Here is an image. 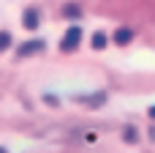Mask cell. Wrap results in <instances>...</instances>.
Masks as SVG:
<instances>
[{
	"label": "cell",
	"mask_w": 155,
	"mask_h": 153,
	"mask_svg": "<svg viewBox=\"0 0 155 153\" xmlns=\"http://www.w3.org/2000/svg\"><path fill=\"white\" fill-rule=\"evenodd\" d=\"M8 44H11V36H8V33H0V52H5Z\"/></svg>",
	"instance_id": "277c9868"
},
{
	"label": "cell",
	"mask_w": 155,
	"mask_h": 153,
	"mask_svg": "<svg viewBox=\"0 0 155 153\" xmlns=\"http://www.w3.org/2000/svg\"><path fill=\"white\" fill-rule=\"evenodd\" d=\"M41 49H44V41H27V44H22L16 49V55L25 57V55H33V52H41Z\"/></svg>",
	"instance_id": "6da1fadb"
},
{
	"label": "cell",
	"mask_w": 155,
	"mask_h": 153,
	"mask_svg": "<svg viewBox=\"0 0 155 153\" xmlns=\"http://www.w3.org/2000/svg\"><path fill=\"white\" fill-rule=\"evenodd\" d=\"M35 25H38V14H35V11H27V14H25V27L33 30Z\"/></svg>",
	"instance_id": "3957f363"
},
{
	"label": "cell",
	"mask_w": 155,
	"mask_h": 153,
	"mask_svg": "<svg viewBox=\"0 0 155 153\" xmlns=\"http://www.w3.org/2000/svg\"><path fill=\"white\" fill-rule=\"evenodd\" d=\"M150 115H153V118H155V107H153V110H150Z\"/></svg>",
	"instance_id": "8992f818"
},
{
	"label": "cell",
	"mask_w": 155,
	"mask_h": 153,
	"mask_svg": "<svg viewBox=\"0 0 155 153\" xmlns=\"http://www.w3.org/2000/svg\"><path fill=\"white\" fill-rule=\"evenodd\" d=\"M0 153H8V151H5V148H0Z\"/></svg>",
	"instance_id": "52a82bcc"
},
{
	"label": "cell",
	"mask_w": 155,
	"mask_h": 153,
	"mask_svg": "<svg viewBox=\"0 0 155 153\" xmlns=\"http://www.w3.org/2000/svg\"><path fill=\"white\" fill-rule=\"evenodd\" d=\"M79 36H82V33H79V27H71V30L65 33V41H63V49H71L74 44H79Z\"/></svg>",
	"instance_id": "7a4b0ae2"
},
{
	"label": "cell",
	"mask_w": 155,
	"mask_h": 153,
	"mask_svg": "<svg viewBox=\"0 0 155 153\" xmlns=\"http://www.w3.org/2000/svg\"><path fill=\"white\" fill-rule=\"evenodd\" d=\"M128 38H131V33H128V30H117V41H120V44H125Z\"/></svg>",
	"instance_id": "5b68a950"
}]
</instances>
